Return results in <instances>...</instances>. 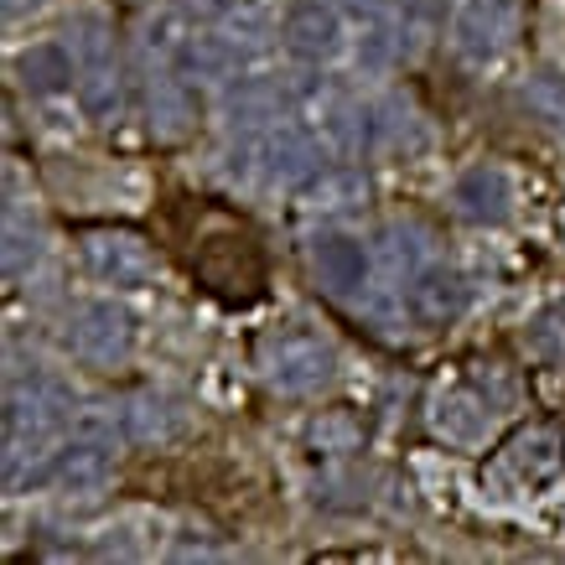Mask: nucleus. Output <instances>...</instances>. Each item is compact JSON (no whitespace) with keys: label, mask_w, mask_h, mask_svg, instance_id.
<instances>
[{"label":"nucleus","mask_w":565,"mask_h":565,"mask_svg":"<svg viewBox=\"0 0 565 565\" xmlns=\"http://www.w3.org/2000/svg\"><path fill=\"white\" fill-rule=\"evenodd\" d=\"M73 390L57 374L17 379L6 394V472H17L26 457H47V441L73 420Z\"/></svg>","instance_id":"obj_1"},{"label":"nucleus","mask_w":565,"mask_h":565,"mask_svg":"<svg viewBox=\"0 0 565 565\" xmlns=\"http://www.w3.org/2000/svg\"><path fill=\"white\" fill-rule=\"evenodd\" d=\"M68 42L78 57V99H84L88 120H120L125 109V68L115 36L104 26V17H73L68 21Z\"/></svg>","instance_id":"obj_2"},{"label":"nucleus","mask_w":565,"mask_h":565,"mask_svg":"<svg viewBox=\"0 0 565 565\" xmlns=\"http://www.w3.org/2000/svg\"><path fill=\"white\" fill-rule=\"evenodd\" d=\"M259 369L270 379V390H280V394H317L332 379V369H338V353H332V343H327L322 332L291 322L265 338Z\"/></svg>","instance_id":"obj_3"},{"label":"nucleus","mask_w":565,"mask_h":565,"mask_svg":"<svg viewBox=\"0 0 565 565\" xmlns=\"http://www.w3.org/2000/svg\"><path fill=\"white\" fill-rule=\"evenodd\" d=\"M68 348L88 369H120L136 348V317L115 301H88L68 322Z\"/></svg>","instance_id":"obj_4"},{"label":"nucleus","mask_w":565,"mask_h":565,"mask_svg":"<svg viewBox=\"0 0 565 565\" xmlns=\"http://www.w3.org/2000/svg\"><path fill=\"white\" fill-rule=\"evenodd\" d=\"M462 307H467V280L451 270V265H441V259H426V265L399 286V311H405L420 332L457 322Z\"/></svg>","instance_id":"obj_5"},{"label":"nucleus","mask_w":565,"mask_h":565,"mask_svg":"<svg viewBox=\"0 0 565 565\" xmlns=\"http://www.w3.org/2000/svg\"><path fill=\"white\" fill-rule=\"evenodd\" d=\"M84 265L99 275L104 286H146L156 275V255L151 244L130 234V228H94L84 239Z\"/></svg>","instance_id":"obj_6"},{"label":"nucleus","mask_w":565,"mask_h":565,"mask_svg":"<svg viewBox=\"0 0 565 565\" xmlns=\"http://www.w3.org/2000/svg\"><path fill=\"white\" fill-rule=\"evenodd\" d=\"M307 259H311V275H317V286H322L327 296H338V301L359 296L363 286H369V270H374L369 249H363L353 234H338V228H327V234H311Z\"/></svg>","instance_id":"obj_7"},{"label":"nucleus","mask_w":565,"mask_h":565,"mask_svg":"<svg viewBox=\"0 0 565 565\" xmlns=\"http://www.w3.org/2000/svg\"><path fill=\"white\" fill-rule=\"evenodd\" d=\"M255 161H259V172H265V182H280V188H301V182H307V177L322 167V151H317L311 130L275 120L270 130H265V140L255 146Z\"/></svg>","instance_id":"obj_8"},{"label":"nucleus","mask_w":565,"mask_h":565,"mask_svg":"<svg viewBox=\"0 0 565 565\" xmlns=\"http://www.w3.org/2000/svg\"><path fill=\"white\" fill-rule=\"evenodd\" d=\"M109 472H115V446H109V436L78 430L68 446L52 451V482H57L68 498L99 493L104 482H109Z\"/></svg>","instance_id":"obj_9"},{"label":"nucleus","mask_w":565,"mask_h":565,"mask_svg":"<svg viewBox=\"0 0 565 565\" xmlns=\"http://www.w3.org/2000/svg\"><path fill=\"white\" fill-rule=\"evenodd\" d=\"M451 36H457V52L472 63L498 57L514 36V0H467L451 21Z\"/></svg>","instance_id":"obj_10"},{"label":"nucleus","mask_w":565,"mask_h":565,"mask_svg":"<svg viewBox=\"0 0 565 565\" xmlns=\"http://www.w3.org/2000/svg\"><path fill=\"white\" fill-rule=\"evenodd\" d=\"M286 47L296 52V57H307V63H322V57H332L338 52V42H343V26H338V11L332 6H322V0H296L291 11H286Z\"/></svg>","instance_id":"obj_11"},{"label":"nucleus","mask_w":565,"mask_h":565,"mask_svg":"<svg viewBox=\"0 0 565 565\" xmlns=\"http://www.w3.org/2000/svg\"><path fill=\"white\" fill-rule=\"evenodd\" d=\"M451 203H457V213H462L467 223H503L514 192H509V177L498 172V167H472V172L457 177Z\"/></svg>","instance_id":"obj_12"},{"label":"nucleus","mask_w":565,"mask_h":565,"mask_svg":"<svg viewBox=\"0 0 565 565\" xmlns=\"http://www.w3.org/2000/svg\"><path fill=\"white\" fill-rule=\"evenodd\" d=\"M120 430H125V441H136V446L172 441L177 430H182V405H177L172 394L146 390V394H136V399H125Z\"/></svg>","instance_id":"obj_13"},{"label":"nucleus","mask_w":565,"mask_h":565,"mask_svg":"<svg viewBox=\"0 0 565 565\" xmlns=\"http://www.w3.org/2000/svg\"><path fill=\"white\" fill-rule=\"evenodd\" d=\"M561 436L550 426H530V430H519L514 441L503 446V472L514 482H545L561 472Z\"/></svg>","instance_id":"obj_14"},{"label":"nucleus","mask_w":565,"mask_h":565,"mask_svg":"<svg viewBox=\"0 0 565 565\" xmlns=\"http://www.w3.org/2000/svg\"><path fill=\"white\" fill-rule=\"evenodd\" d=\"M301 203L311 213H353L369 203V177L359 167H317L301 182Z\"/></svg>","instance_id":"obj_15"},{"label":"nucleus","mask_w":565,"mask_h":565,"mask_svg":"<svg viewBox=\"0 0 565 565\" xmlns=\"http://www.w3.org/2000/svg\"><path fill=\"white\" fill-rule=\"evenodd\" d=\"M17 78H21L26 94L52 99V94L73 88V78H78V57H73L63 42H36V47H26L17 57Z\"/></svg>","instance_id":"obj_16"},{"label":"nucleus","mask_w":565,"mask_h":565,"mask_svg":"<svg viewBox=\"0 0 565 565\" xmlns=\"http://www.w3.org/2000/svg\"><path fill=\"white\" fill-rule=\"evenodd\" d=\"M307 88L286 84V78H239L228 88V115L239 125H259V120H280Z\"/></svg>","instance_id":"obj_17"},{"label":"nucleus","mask_w":565,"mask_h":565,"mask_svg":"<svg viewBox=\"0 0 565 565\" xmlns=\"http://www.w3.org/2000/svg\"><path fill=\"white\" fill-rule=\"evenodd\" d=\"M488 415H493V405H488V394H482L478 384H462V390H451L436 399V430H441L446 441L472 446L482 430H488Z\"/></svg>","instance_id":"obj_18"},{"label":"nucleus","mask_w":565,"mask_h":565,"mask_svg":"<svg viewBox=\"0 0 565 565\" xmlns=\"http://www.w3.org/2000/svg\"><path fill=\"white\" fill-rule=\"evenodd\" d=\"M192 120H198V99H192L188 78L156 73L151 78V130L156 136H167V140H177Z\"/></svg>","instance_id":"obj_19"},{"label":"nucleus","mask_w":565,"mask_h":565,"mask_svg":"<svg viewBox=\"0 0 565 565\" xmlns=\"http://www.w3.org/2000/svg\"><path fill=\"white\" fill-rule=\"evenodd\" d=\"M379 259H384V270L405 286V280L430 259L426 228H420V223H384V228H379Z\"/></svg>","instance_id":"obj_20"},{"label":"nucleus","mask_w":565,"mask_h":565,"mask_svg":"<svg viewBox=\"0 0 565 565\" xmlns=\"http://www.w3.org/2000/svg\"><path fill=\"white\" fill-rule=\"evenodd\" d=\"M172 57L182 78H223L239 63V42L234 36H188V42H177Z\"/></svg>","instance_id":"obj_21"},{"label":"nucleus","mask_w":565,"mask_h":565,"mask_svg":"<svg viewBox=\"0 0 565 565\" xmlns=\"http://www.w3.org/2000/svg\"><path fill=\"white\" fill-rule=\"evenodd\" d=\"M519 104H524L540 125H550V130H561L565 136V73L534 68L530 78L519 84Z\"/></svg>","instance_id":"obj_22"},{"label":"nucleus","mask_w":565,"mask_h":565,"mask_svg":"<svg viewBox=\"0 0 565 565\" xmlns=\"http://www.w3.org/2000/svg\"><path fill=\"white\" fill-rule=\"evenodd\" d=\"M307 441H311V451H322V457H353L363 446V420L353 411H322L307 426Z\"/></svg>","instance_id":"obj_23"},{"label":"nucleus","mask_w":565,"mask_h":565,"mask_svg":"<svg viewBox=\"0 0 565 565\" xmlns=\"http://www.w3.org/2000/svg\"><path fill=\"white\" fill-rule=\"evenodd\" d=\"M6 249H0V265H6V275L11 280H21V275L36 265V255H42V234H36V223L21 218V207H6Z\"/></svg>","instance_id":"obj_24"},{"label":"nucleus","mask_w":565,"mask_h":565,"mask_svg":"<svg viewBox=\"0 0 565 565\" xmlns=\"http://www.w3.org/2000/svg\"><path fill=\"white\" fill-rule=\"evenodd\" d=\"M530 353L540 363H555V369H565V301L545 307L530 322Z\"/></svg>","instance_id":"obj_25"},{"label":"nucleus","mask_w":565,"mask_h":565,"mask_svg":"<svg viewBox=\"0 0 565 565\" xmlns=\"http://www.w3.org/2000/svg\"><path fill=\"white\" fill-rule=\"evenodd\" d=\"M363 503H369V493H363L359 478H322L317 482V509H327V514H353Z\"/></svg>","instance_id":"obj_26"},{"label":"nucleus","mask_w":565,"mask_h":565,"mask_svg":"<svg viewBox=\"0 0 565 565\" xmlns=\"http://www.w3.org/2000/svg\"><path fill=\"white\" fill-rule=\"evenodd\" d=\"M390 52H394V32L390 26H374V32L359 42V63L363 68H384V63H390Z\"/></svg>","instance_id":"obj_27"},{"label":"nucleus","mask_w":565,"mask_h":565,"mask_svg":"<svg viewBox=\"0 0 565 565\" xmlns=\"http://www.w3.org/2000/svg\"><path fill=\"white\" fill-rule=\"evenodd\" d=\"M234 6H239V0H182V11L198 21H218V17H228Z\"/></svg>","instance_id":"obj_28"},{"label":"nucleus","mask_w":565,"mask_h":565,"mask_svg":"<svg viewBox=\"0 0 565 565\" xmlns=\"http://www.w3.org/2000/svg\"><path fill=\"white\" fill-rule=\"evenodd\" d=\"M399 6H405L415 21H441L446 11H451V0H399Z\"/></svg>","instance_id":"obj_29"},{"label":"nucleus","mask_w":565,"mask_h":565,"mask_svg":"<svg viewBox=\"0 0 565 565\" xmlns=\"http://www.w3.org/2000/svg\"><path fill=\"white\" fill-rule=\"evenodd\" d=\"M348 11H359V17H379L384 11V0H343Z\"/></svg>","instance_id":"obj_30"},{"label":"nucleus","mask_w":565,"mask_h":565,"mask_svg":"<svg viewBox=\"0 0 565 565\" xmlns=\"http://www.w3.org/2000/svg\"><path fill=\"white\" fill-rule=\"evenodd\" d=\"M32 6H42V0H6V17L17 21V17H21V11H32Z\"/></svg>","instance_id":"obj_31"}]
</instances>
